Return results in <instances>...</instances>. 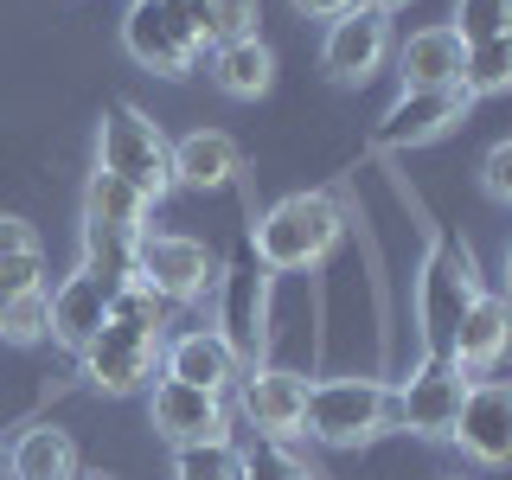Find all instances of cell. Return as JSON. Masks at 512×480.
Instances as JSON below:
<instances>
[{"mask_svg": "<svg viewBox=\"0 0 512 480\" xmlns=\"http://www.w3.org/2000/svg\"><path fill=\"white\" fill-rule=\"evenodd\" d=\"M340 237H346V212L333 192H288V199H276L256 218L250 250L269 276H301V269L327 263Z\"/></svg>", "mask_w": 512, "mask_h": 480, "instance_id": "obj_1", "label": "cell"}, {"mask_svg": "<svg viewBox=\"0 0 512 480\" xmlns=\"http://www.w3.org/2000/svg\"><path fill=\"white\" fill-rule=\"evenodd\" d=\"M480 263L474 250L461 244L455 231L429 237V256L416 269V327H423V359H448V340H455V320L474 308L480 295Z\"/></svg>", "mask_w": 512, "mask_h": 480, "instance_id": "obj_2", "label": "cell"}, {"mask_svg": "<svg viewBox=\"0 0 512 480\" xmlns=\"http://www.w3.org/2000/svg\"><path fill=\"white\" fill-rule=\"evenodd\" d=\"M173 141L160 135V122L135 103H109L103 122H96V173H116L141 192V199H167L173 192V160H167Z\"/></svg>", "mask_w": 512, "mask_h": 480, "instance_id": "obj_3", "label": "cell"}, {"mask_svg": "<svg viewBox=\"0 0 512 480\" xmlns=\"http://www.w3.org/2000/svg\"><path fill=\"white\" fill-rule=\"evenodd\" d=\"M301 429L327 448L378 442L384 429H397V397H391V384H378V378H320V384H308Z\"/></svg>", "mask_w": 512, "mask_h": 480, "instance_id": "obj_4", "label": "cell"}, {"mask_svg": "<svg viewBox=\"0 0 512 480\" xmlns=\"http://www.w3.org/2000/svg\"><path fill=\"white\" fill-rule=\"evenodd\" d=\"M128 282H148L160 301L186 308V301H199L205 288L218 282V263H212V250H205L199 237L141 231V244H135V276H128Z\"/></svg>", "mask_w": 512, "mask_h": 480, "instance_id": "obj_5", "label": "cell"}, {"mask_svg": "<svg viewBox=\"0 0 512 480\" xmlns=\"http://www.w3.org/2000/svg\"><path fill=\"white\" fill-rule=\"evenodd\" d=\"M218 333L231 340V352L244 365L263 359V346H269V333H263V308H269V269L256 263V250H250V237L231 250V263L218 269Z\"/></svg>", "mask_w": 512, "mask_h": 480, "instance_id": "obj_6", "label": "cell"}, {"mask_svg": "<svg viewBox=\"0 0 512 480\" xmlns=\"http://www.w3.org/2000/svg\"><path fill=\"white\" fill-rule=\"evenodd\" d=\"M122 45L154 77H192V64H199V39H192L180 0H135L122 13Z\"/></svg>", "mask_w": 512, "mask_h": 480, "instance_id": "obj_7", "label": "cell"}, {"mask_svg": "<svg viewBox=\"0 0 512 480\" xmlns=\"http://www.w3.org/2000/svg\"><path fill=\"white\" fill-rule=\"evenodd\" d=\"M160 346L167 340H154V333H135V327H122V320H103V327L84 340V378H90V391H103V397H135V391H148L154 384V365H160Z\"/></svg>", "mask_w": 512, "mask_h": 480, "instance_id": "obj_8", "label": "cell"}, {"mask_svg": "<svg viewBox=\"0 0 512 480\" xmlns=\"http://www.w3.org/2000/svg\"><path fill=\"white\" fill-rule=\"evenodd\" d=\"M391 58V20L378 7H352L340 20H327V39H320V64H327L333 84H365L378 64Z\"/></svg>", "mask_w": 512, "mask_h": 480, "instance_id": "obj_9", "label": "cell"}, {"mask_svg": "<svg viewBox=\"0 0 512 480\" xmlns=\"http://www.w3.org/2000/svg\"><path fill=\"white\" fill-rule=\"evenodd\" d=\"M391 397H397V423L404 429L448 442V429H455V416H461V397H468V378H461L448 359H423Z\"/></svg>", "mask_w": 512, "mask_h": 480, "instance_id": "obj_10", "label": "cell"}, {"mask_svg": "<svg viewBox=\"0 0 512 480\" xmlns=\"http://www.w3.org/2000/svg\"><path fill=\"white\" fill-rule=\"evenodd\" d=\"M148 423H154V436H167L173 448L231 436V410H224V397L218 391H192V384H180V378H160L148 391Z\"/></svg>", "mask_w": 512, "mask_h": 480, "instance_id": "obj_11", "label": "cell"}, {"mask_svg": "<svg viewBox=\"0 0 512 480\" xmlns=\"http://www.w3.org/2000/svg\"><path fill=\"white\" fill-rule=\"evenodd\" d=\"M448 442H461V455H474L480 468H506L512 461V391L506 384H468Z\"/></svg>", "mask_w": 512, "mask_h": 480, "instance_id": "obj_12", "label": "cell"}, {"mask_svg": "<svg viewBox=\"0 0 512 480\" xmlns=\"http://www.w3.org/2000/svg\"><path fill=\"white\" fill-rule=\"evenodd\" d=\"M468 116V96L461 90H404L378 122V148H423V141H442L448 128Z\"/></svg>", "mask_w": 512, "mask_h": 480, "instance_id": "obj_13", "label": "cell"}, {"mask_svg": "<svg viewBox=\"0 0 512 480\" xmlns=\"http://www.w3.org/2000/svg\"><path fill=\"white\" fill-rule=\"evenodd\" d=\"M160 365H167V378L192 384V391H218V397L244 378V359L231 352V340L218 327H192L173 346H160Z\"/></svg>", "mask_w": 512, "mask_h": 480, "instance_id": "obj_14", "label": "cell"}, {"mask_svg": "<svg viewBox=\"0 0 512 480\" xmlns=\"http://www.w3.org/2000/svg\"><path fill=\"white\" fill-rule=\"evenodd\" d=\"M244 416L263 436H295L301 429V410H308V378L301 372H288V365H250L244 378Z\"/></svg>", "mask_w": 512, "mask_h": 480, "instance_id": "obj_15", "label": "cell"}, {"mask_svg": "<svg viewBox=\"0 0 512 480\" xmlns=\"http://www.w3.org/2000/svg\"><path fill=\"white\" fill-rule=\"evenodd\" d=\"M116 288H122V282H109V276H96V269L77 263V276H64L58 295H45V301H52V340H58L64 352H84V340L109 320Z\"/></svg>", "mask_w": 512, "mask_h": 480, "instance_id": "obj_16", "label": "cell"}, {"mask_svg": "<svg viewBox=\"0 0 512 480\" xmlns=\"http://www.w3.org/2000/svg\"><path fill=\"white\" fill-rule=\"evenodd\" d=\"M506 301L493 295V288H480L474 295V308L455 320V340H448V365H455L461 378H480V372H493L500 365V352H506Z\"/></svg>", "mask_w": 512, "mask_h": 480, "instance_id": "obj_17", "label": "cell"}, {"mask_svg": "<svg viewBox=\"0 0 512 480\" xmlns=\"http://www.w3.org/2000/svg\"><path fill=\"white\" fill-rule=\"evenodd\" d=\"M167 160H173V186H199V192H218L244 173V154L224 128H192L167 148Z\"/></svg>", "mask_w": 512, "mask_h": 480, "instance_id": "obj_18", "label": "cell"}, {"mask_svg": "<svg viewBox=\"0 0 512 480\" xmlns=\"http://www.w3.org/2000/svg\"><path fill=\"white\" fill-rule=\"evenodd\" d=\"M461 52H468V45L455 39V26H423L397 45V77H404V90H455L461 84Z\"/></svg>", "mask_w": 512, "mask_h": 480, "instance_id": "obj_19", "label": "cell"}, {"mask_svg": "<svg viewBox=\"0 0 512 480\" xmlns=\"http://www.w3.org/2000/svg\"><path fill=\"white\" fill-rule=\"evenodd\" d=\"M7 474L13 480H77V442L64 429L39 423L7 448Z\"/></svg>", "mask_w": 512, "mask_h": 480, "instance_id": "obj_20", "label": "cell"}, {"mask_svg": "<svg viewBox=\"0 0 512 480\" xmlns=\"http://www.w3.org/2000/svg\"><path fill=\"white\" fill-rule=\"evenodd\" d=\"M212 77L224 96H237V103H256L269 84H276V52H269L263 39H231L212 52Z\"/></svg>", "mask_w": 512, "mask_h": 480, "instance_id": "obj_21", "label": "cell"}, {"mask_svg": "<svg viewBox=\"0 0 512 480\" xmlns=\"http://www.w3.org/2000/svg\"><path fill=\"white\" fill-rule=\"evenodd\" d=\"M180 13H186V26H192V39H199V52L205 45H231V39H256V20H263V7L256 0H180Z\"/></svg>", "mask_w": 512, "mask_h": 480, "instance_id": "obj_22", "label": "cell"}, {"mask_svg": "<svg viewBox=\"0 0 512 480\" xmlns=\"http://www.w3.org/2000/svg\"><path fill=\"white\" fill-rule=\"evenodd\" d=\"M84 224H116V231H148V199L116 173H90L84 186Z\"/></svg>", "mask_w": 512, "mask_h": 480, "instance_id": "obj_23", "label": "cell"}, {"mask_svg": "<svg viewBox=\"0 0 512 480\" xmlns=\"http://www.w3.org/2000/svg\"><path fill=\"white\" fill-rule=\"evenodd\" d=\"M512 84V32H500V39H480V45H468L461 52V96H500Z\"/></svg>", "mask_w": 512, "mask_h": 480, "instance_id": "obj_24", "label": "cell"}, {"mask_svg": "<svg viewBox=\"0 0 512 480\" xmlns=\"http://www.w3.org/2000/svg\"><path fill=\"white\" fill-rule=\"evenodd\" d=\"M173 480H244V448L224 442H180L173 448Z\"/></svg>", "mask_w": 512, "mask_h": 480, "instance_id": "obj_25", "label": "cell"}, {"mask_svg": "<svg viewBox=\"0 0 512 480\" xmlns=\"http://www.w3.org/2000/svg\"><path fill=\"white\" fill-rule=\"evenodd\" d=\"M135 244L141 231H116V224H84V269L109 282H128L135 276Z\"/></svg>", "mask_w": 512, "mask_h": 480, "instance_id": "obj_26", "label": "cell"}, {"mask_svg": "<svg viewBox=\"0 0 512 480\" xmlns=\"http://www.w3.org/2000/svg\"><path fill=\"white\" fill-rule=\"evenodd\" d=\"M45 333H52V301H45V288L0 295V340L7 346H39Z\"/></svg>", "mask_w": 512, "mask_h": 480, "instance_id": "obj_27", "label": "cell"}, {"mask_svg": "<svg viewBox=\"0 0 512 480\" xmlns=\"http://www.w3.org/2000/svg\"><path fill=\"white\" fill-rule=\"evenodd\" d=\"M109 320H122V327H135V333H154V340H167L173 301H160L148 282H122L116 301H109Z\"/></svg>", "mask_w": 512, "mask_h": 480, "instance_id": "obj_28", "label": "cell"}, {"mask_svg": "<svg viewBox=\"0 0 512 480\" xmlns=\"http://www.w3.org/2000/svg\"><path fill=\"white\" fill-rule=\"evenodd\" d=\"M244 480H320L295 448H282L276 436H263L256 448H244Z\"/></svg>", "mask_w": 512, "mask_h": 480, "instance_id": "obj_29", "label": "cell"}, {"mask_svg": "<svg viewBox=\"0 0 512 480\" xmlns=\"http://www.w3.org/2000/svg\"><path fill=\"white\" fill-rule=\"evenodd\" d=\"M512 32V0H455V39L480 45V39H500Z\"/></svg>", "mask_w": 512, "mask_h": 480, "instance_id": "obj_30", "label": "cell"}, {"mask_svg": "<svg viewBox=\"0 0 512 480\" xmlns=\"http://www.w3.org/2000/svg\"><path fill=\"white\" fill-rule=\"evenodd\" d=\"M480 186H487V199H512V141H493L487 160H480Z\"/></svg>", "mask_w": 512, "mask_h": 480, "instance_id": "obj_31", "label": "cell"}, {"mask_svg": "<svg viewBox=\"0 0 512 480\" xmlns=\"http://www.w3.org/2000/svg\"><path fill=\"white\" fill-rule=\"evenodd\" d=\"M39 276H45L39 250H32V256H7V263H0V295H26V288H39Z\"/></svg>", "mask_w": 512, "mask_h": 480, "instance_id": "obj_32", "label": "cell"}, {"mask_svg": "<svg viewBox=\"0 0 512 480\" xmlns=\"http://www.w3.org/2000/svg\"><path fill=\"white\" fill-rule=\"evenodd\" d=\"M32 250H39V231H32L20 212H0V263H7V256H32Z\"/></svg>", "mask_w": 512, "mask_h": 480, "instance_id": "obj_33", "label": "cell"}, {"mask_svg": "<svg viewBox=\"0 0 512 480\" xmlns=\"http://www.w3.org/2000/svg\"><path fill=\"white\" fill-rule=\"evenodd\" d=\"M352 7H359V0H295V13H308V20H340Z\"/></svg>", "mask_w": 512, "mask_h": 480, "instance_id": "obj_34", "label": "cell"}, {"mask_svg": "<svg viewBox=\"0 0 512 480\" xmlns=\"http://www.w3.org/2000/svg\"><path fill=\"white\" fill-rule=\"evenodd\" d=\"M365 7H378V13H391V7H404V0H365Z\"/></svg>", "mask_w": 512, "mask_h": 480, "instance_id": "obj_35", "label": "cell"}, {"mask_svg": "<svg viewBox=\"0 0 512 480\" xmlns=\"http://www.w3.org/2000/svg\"><path fill=\"white\" fill-rule=\"evenodd\" d=\"M0 474H7V448H0Z\"/></svg>", "mask_w": 512, "mask_h": 480, "instance_id": "obj_36", "label": "cell"}, {"mask_svg": "<svg viewBox=\"0 0 512 480\" xmlns=\"http://www.w3.org/2000/svg\"><path fill=\"white\" fill-rule=\"evenodd\" d=\"M77 480H84V474H77Z\"/></svg>", "mask_w": 512, "mask_h": 480, "instance_id": "obj_37", "label": "cell"}]
</instances>
